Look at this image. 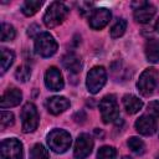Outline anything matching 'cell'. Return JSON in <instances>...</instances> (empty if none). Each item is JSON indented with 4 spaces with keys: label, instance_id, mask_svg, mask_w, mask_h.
Returning a JSON list of instances; mask_svg holds the SVG:
<instances>
[{
    "label": "cell",
    "instance_id": "obj_22",
    "mask_svg": "<svg viewBox=\"0 0 159 159\" xmlns=\"http://www.w3.org/2000/svg\"><path fill=\"white\" fill-rule=\"evenodd\" d=\"M125 30H127V21L124 19H118L116 24L111 27V37L118 39L125 32Z\"/></svg>",
    "mask_w": 159,
    "mask_h": 159
},
{
    "label": "cell",
    "instance_id": "obj_3",
    "mask_svg": "<svg viewBox=\"0 0 159 159\" xmlns=\"http://www.w3.org/2000/svg\"><path fill=\"white\" fill-rule=\"evenodd\" d=\"M158 77H159V73L154 67L145 68L140 73L139 80L137 82V88H138L139 93L142 96H144V97L150 96L154 92L155 87H157Z\"/></svg>",
    "mask_w": 159,
    "mask_h": 159
},
{
    "label": "cell",
    "instance_id": "obj_14",
    "mask_svg": "<svg viewBox=\"0 0 159 159\" xmlns=\"http://www.w3.org/2000/svg\"><path fill=\"white\" fill-rule=\"evenodd\" d=\"M22 101V92L19 88H11L7 89L0 99V107L1 108H10V107H15L17 104H20V102Z\"/></svg>",
    "mask_w": 159,
    "mask_h": 159
},
{
    "label": "cell",
    "instance_id": "obj_9",
    "mask_svg": "<svg viewBox=\"0 0 159 159\" xmlns=\"http://www.w3.org/2000/svg\"><path fill=\"white\" fill-rule=\"evenodd\" d=\"M93 149V139L89 134L82 133L77 137L73 149V157L76 159H86Z\"/></svg>",
    "mask_w": 159,
    "mask_h": 159
},
{
    "label": "cell",
    "instance_id": "obj_29",
    "mask_svg": "<svg viewBox=\"0 0 159 159\" xmlns=\"http://www.w3.org/2000/svg\"><path fill=\"white\" fill-rule=\"evenodd\" d=\"M148 114L159 119V101H152L148 104Z\"/></svg>",
    "mask_w": 159,
    "mask_h": 159
},
{
    "label": "cell",
    "instance_id": "obj_25",
    "mask_svg": "<svg viewBox=\"0 0 159 159\" xmlns=\"http://www.w3.org/2000/svg\"><path fill=\"white\" fill-rule=\"evenodd\" d=\"M16 36V31L12 25L2 22L1 24V41H11Z\"/></svg>",
    "mask_w": 159,
    "mask_h": 159
},
{
    "label": "cell",
    "instance_id": "obj_31",
    "mask_svg": "<svg viewBox=\"0 0 159 159\" xmlns=\"http://www.w3.org/2000/svg\"><path fill=\"white\" fill-rule=\"evenodd\" d=\"M73 119H75V122H76V123H83V122L87 119V117H86V113H84L83 111H80V112L75 113Z\"/></svg>",
    "mask_w": 159,
    "mask_h": 159
},
{
    "label": "cell",
    "instance_id": "obj_23",
    "mask_svg": "<svg viewBox=\"0 0 159 159\" xmlns=\"http://www.w3.org/2000/svg\"><path fill=\"white\" fill-rule=\"evenodd\" d=\"M30 159H50L48 152L42 144L37 143L30 150Z\"/></svg>",
    "mask_w": 159,
    "mask_h": 159
},
{
    "label": "cell",
    "instance_id": "obj_11",
    "mask_svg": "<svg viewBox=\"0 0 159 159\" xmlns=\"http://www.w3.org/2000/svg\"><path fill=\"white\" fill-rule=\"evenodd\" d=\"M134 127H135V130L139 133V134H143V135H152L157 132V119L154 117H152L150 114H143L140 116L135 123H134Z\"/></svg>",
    "mask_w": 159,
    "mask_h": 159
},
{
    "label": "cell",
    "instance_id": "obj_17",
    "mask_svg": "<svg viewBox=\"0 0 159 159\" xmlns=\"http://www.w3.org/2000/svg\"><path fill=\"white\" fill-rule=\"evenodd\" d=\"M122 102H123V107H124V109L127 111L128 114H135L143 107V101L139 99L134 94H125L123 97Z\"/></svg>",
    "mask_w": 159,
    "mask_h": 159
},
{
    "label": "cell",
    "instance_id": "obj_7",
    "mask_svg": "<svg viewBox=\"0 0 159 159\" xmlns=\"http://www.w3.org/2000/svg\"><path fill=\"white\" fill-rule=\"evenodd\" d=\"M39 112L34 103L27 102L21 109V123L24 133H32L39 125Z\"/></svg>",
    "mask_w": 159,
    "mask_h": 159
},
{
    "label": "cell",
    "instance_id": "obj_8",
    "mask_svg": "<svg viewBox=\"0 0 159 159\" xmlns=\"http://www.w3.org/2000/svg\"><path fill=\"white\" fill-rule=\"evenodd\" d=\"M2 159H22V144L16 138H7L0 145Z\"/></svg>",
    "mask_w": 159,
    "mask_h": 159
},
{
    "label": "cell",
    "instance_id": "obj_18",
    "mask_svg": "<svg viewBox=\"0 0 159 159\" xmlns=\"http://www.w3.org/2000/svg\"><path fill=\"white\" fill-rule=\"evenodd\" d=\"M145 57L148 62H159V39H152L145 43Z\"/></svg>",
    "mask_w": 159,
    "mask_h": 159
},
{
    "label": "cell",
    "instance_id": "obj_32",
    "mask_svg": "<svg viewBox=\"0 0 159 159\" xmlns=\"http://www.w3.org/2000/svg\"><path fill=\"white\" fill-rule=\"evenodd\" d=\"M155 30L159 32V19H158V21H157V24H155Z\"/></svg>",
    "mask_w": 159,
    "mask_h": 159
},
{
    "label": "cell",
    "instance_id": "obj_2",
    "mask_svg": "<svg viewBox=\"0 0 159 159\" xmlns=\"http://www.w3.org/2000/svg\"><path fill=\"white\" fill-rule=\"evenodd\" d=\"M72 143L71 134L65 129H53L47 134V144L51 150L62 154L70 149Z\"/></svg>",
    "mask_w": 159,
    "mask_h": 159
},
{
    "label": "cell",
    "instance_id": "obj_21",
    "mask_svg": "<svg viewBox=\"0 0 159 159\" xmlns=\"http://www.w3.org/2000/svg\"><path fill=\"white\" fill-rule=\"evenodd\" d=\"M127 145L129 147V149H130L133 153H135V154H138V155H142V154L144 153V150H145V144H144V142H143L142 139H139L138 137H130V138L127 140Z\"/></svg>",
    "mask_w": 159,
    "mask_h": 159
},
{
    "label": "cell",
    "instance_id": "obj_30",
    "mask_svg": "<svg viewBox=\"0 0 159 159\" xmlns=\"http://www.w3.org/2000/svg\"><path fill=\"white\" fill-rule=\"evenodd\" d=\"M40 34H41V27H40L37 24H32V25L29 26V29H27V35H29L30 37H35V39H36Z\"/></svg>",
    "mask_w": 159,
    "mask_h": 159
},
{
    "label": "cell",
    "instance_id": "obj_27",
    "mask_svg": "<svg viewBox=\"0 0 159 159\" xmlns=\"http://www.w3.org/2000/svg\"><path fill=\"white\" fill-rule=\"evenodd\" d=\"M14 122H15V119H14V114L11 112L1 111V124L4 127H10L14 124Z\"/></svg>",
    "mask_w": 159,
    "mask_h": 159
},
{
    "label": "cell",
    "instance_id": "obj_20",
    "mask_svg": "<svg viewBox=\"0 0 159 159\" xmlns=\"http://www.w3.org/2000/svg\"><path fill=\"white\" fill-rule=\"evenodd\" d=\"M14 60H15V53L9 48L2 47L1 48V73H5L10 68Z\"/></svg>",
    "mask_w": 159,
    "mask_h": 159
},
{
    "label": "cell",
    "instance_id": "obj_16",
    "mask_svg": "<svg viewBox=\"0 0 159 159\" xmlns=\"http://www.w3.org/2000/svg\"><path fill=\"white\" fill-rule=\"evenodd\" d=\"M133 15H134V19H135L137 22H139V24H147V22H149L154 17V15H155V7L152 4L145 2L144 5H142L138 9H135Z\"/></svg>",
    "mask_w": 159,
    "mask_h": 159
},
{
    "label": "cell",
    "instance_id": "obj_10",
    "mask_svg": "<svg viewBox=\"0 0 159 159\" xmlns=\"http://www.w3.org/2000/svg\"><path fill=\"white\" fill-rule=\"evenodd\" d=\"M111 11L106 7H98V9H93L92 14L89 15L88 19V24L89 27L93 30H101L103 29L111 20Z\"/></svg>",
    "mask_w": 159,
    "mask_h": 159
},
{
    "label": "cell",
    "instance_id": "obj_15",
    "mask_svg": "<svg viewBox=\"0 0 159 159\" xmlns=\"http://www.w3.org/2000/svg\"><path fill=\"white\" fill-rule=\"evenodd\" d=\"M62 66H63L70 73L77 75V73H80L81 70H82V61H81V57L77 56V55L73 53V52H68V53H66V55L62 57Z\"/></svg>",
    "mask_w": 159,
    "mask_h": 159
},
{
    "label": "cell",
    "instance_id": "obj_12",
    "mask_svg": "<svg viewBox=\"0 0 159 159\" xmlns=\"http://www.w3.org/2000/svg\"><path fill=\"white\" fill-rule=\"evenodd\" d=\"M45 84L50 91H61L65 86L62 73L60 72L58 68L56 67H50L47 68L45 73Z\"/></svg>",
    "mask_w": 159,
    "mask_h": 159
},
{
    "label": "cell",
    "instance_id": "obj_1",
    "mask_svg": "<svg viewBox=\"0 0 159 159\" xmlns=\"http://www.w3.org/2000/svg\"><path fill=\"white\" fill-rule=\"evenodd\" d=\"M68 12H70V10L63 2L53 1L50 4V6L47 7V10L43 15V24L48 29L56 27L65 21Z\"/></svg>",
    "mask_w": 159,
    "mask_h": 159
},
{
    "label": "cell",
    "instance_id": "obj_13",
    "mask_svg": "<svg viewBox=\"0 0 159 159\" xmlns=\"http://www.w3.org/2000/svg\"><path fill=\"white\" fill-rule=\"evenodd\" d=\"M70 107V101L63 96H53L47 98L46 101V108L51 114H60L65 112Z\"/></svg>",
    "mask_w": 159,
    "mask_h": 159
},
{
    "label": "cell",
    "instance_id": "obj_26",
    "mask_svg": "<svg viewBox=\"0 0 159 159\" xmlns=\"http://www.w3.org/2000/svg\"><path fill=\"white\" fill-rule=\"evenodd\" d=\"M116 157H117L116 149L109 145H104L99 148L97 153V159H116Z\"/></svg>",
    "mask_w": 159,
    "mask_h": 159
},
{
    "label": "cell",
    "instance_id": "obj_33",
    "mask_svg": "<svg viewBox=\"0 0 159 159\" xmlns=\"http://www.w3.org/2000/svg\"><path fill=\"white\" fill-rule=\"evenodd\" d=\"M122 159H132V158H130V157H128V155H124Z\"/></svg>",
    "mask_w": 159,
    "mask_h": 159
},
{
    "label": "cell",
    "instance_id": "obj_28",
    "mask_svg": "<svg viewBox=\"0 0 159 159\" xmlns=\"http://www.w3.org/2000/svg\"><path fill=\"white\" fill-rule=\"evenodd\" d=\"M93 7V2H86V1H81L78 4V11L82 16H86V15H91L93 10H91Z\"/></svg>",
    "mask_w": 159,
    "mask_h": 159
},
{
    "label": "cell",
    "instance_id": "obj_4",
    "mask_svg": "<svg viewBox=\"0 0 159 159\" xmlns=\"http://www.w3.org/2000/svg\"><path fill=\"white\" fill-rule=\"evenodd\" d=\"M99 111L101 117L104 123H112L118 119L119 117V107L114 94L104 96L99 102Z\"/></svg>",
    "mask_w": 159,
    "mask_h": 159
},
{
    "label": "cell",
    "instance_id": "obj_24",
    "mask_svg": "<svg viewBox=\"0 0 159 159\" xmlns=\"http://www.w3.org/2000/svg\"><path fill=\"white\" fill-rule=\"evenodd\" d=\"M31 77V68L27 65H21L15 71V78L19 82H27Z\"/></svg>",
    "mask_w": 159,
    "mask_h": 159
},
{
    "label": "cell",
    "instance_id": "obj_5",
    "mask_svg": "<svg viewBox=\"0 0 159 159\" xmlns=\"http://www.w3.org/2000/svg\"><path fill=\"white\" fill-rule=\"evenodd\" d=\"M107 82V72L103 66H94L89 70L86 80V86L89 93H98Z\"/></svg>",
    "mask_w": 159,
    "mask_h": 159
},
{
    "label": "cell",
    "instance_id": "obj_6",
    "mask_svg": "<svg viewBox=\"0 0 159 159\" xmlns=\"http://www.w3.org/2000/svg\"><path fill=\"white\" fill-rule=\"evenodd\" d=\"M57 42L48 32H41L35 39V51L41 57H51L57 51Z\"/></svg>",
    "mask_w": 159,
    "mask_h": 159
},
{
    "label": "cell",
    "instance_id": "obj_19",
    "mask_svg": "<svg viewBox=\"0 0 159 159\" xmlns=\"http://www.w3.org/2000/svg\"><path fill=\"white\" fill-rule=\"evenodd\" d=\"M42 4L43 2L41 0H26L21 6V11L26 16H32L37 12V10L42 6Z\"/></svg>",
    "mask_w": 159,
    "mask_h": 159
}]
</instances>
